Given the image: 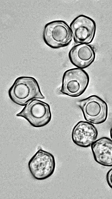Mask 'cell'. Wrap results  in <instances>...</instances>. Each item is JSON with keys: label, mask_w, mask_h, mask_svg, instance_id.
Returning a JSON list of instances; mask_svg holds the SVG:
<instances>
[{"label": "cell", "mask_w": 112, "mask_h": 199, "mask_svg": "<svg viewBox=\"0 0 112 199\" xmlns=\"http://www.w3.org/2000/svg\"><path fill=\"white\" fill-rule=\"evenodd\" d=\"M110 136L111 138L112 139V122L111 125L110 131Z\"/></svg>", "instance_id": "cell-12"}, {"label": "cell", "mask_w": 112, "mask_h": 199, "mask_svg": "<svg viewBox=\"0 0 112 199\" xmlns=\"http://www.w3.org/2000/svg\"><path fill=\"white\" fill-rule=\"evenodd\" d=\"M70 27L76 43L89 44L92 42L96 33V25L91 17L80 15L73 19Z\"/></svg>", "instance_id": "cell-7"}, {"label": "cell", "mask_w": 112, "mask_h": 199, "mask_svg": "<svg viewBox=\"0 0 112 199\" xmlns=\"http://www.w3.org/2000/svg\"><path fill=\"white\" fill-rule=\"evenodd\" d=\"M73 36L71 28L65 21L55 20L45 25L43 38L45 44L50 48L57 49L69 45Z\"/></svg>", "instance_id": "cell-2"}, {"label": "cell", "mask_w": 112, "mask_h": 199, "mask_svg": "<svg viewBox=\"0 0 112 199\" xmlns=\"http://www.w3.org/2000/svg\"><path fill=\"white\" fill-rule=\"evenodd\" d=\"M94 158L98 163L105 167L112 166V140L104 137L95 140L91 145Z\"/></svg>", "instance_id": "cell-10"}, {"label": "cell", "mask_w": 112, "mask_h": 199, "mask_svg": "<svg viewBox=\"0 0 112 199\" xmlns=\"http://www.w3.org/2000/svg\"><path fill=\"white\" fill-rule=\"evenodd\" d=\"M106 177V181L108 185L112 189V168L107 172Z\"/></svg>", "instance_id": "cell-11"}, {"label": "cell", "mask_w": 112, "mask_h": 199, "mask_svg": "<svg viewBox=\"0 0 112 199\" xmlns=\"http://www.w3.org/2000/svg\"><path fill=\"white\" fill-rule=\"evenodd\" d=\"M16 116L24 118L32 126L36 128L46 125L50 122L52 118L49 105L37 99L29 102Z\"/></svg>", "instance_id": "cell-5"}, {"label": "cell", "mask_w": 112, "mask_h": 199, "mask_svg": "<svg viewBox=\"0 0 112 199\" xmlns=\"http://www.w3.org/2000/svg\"><path fill=\"white\" fill-rule=\"evenodd\" d=\"M71 63L82 69L90 66L94 62L96 53L94 47L90 44H78L73 46L68 54Z\"/></svg>", "instance_id": "cell-9"}, {"label": "cell", "mask_w": 112, "mask_h": 199, "mask_svg": "<svg viewBox=\"0 0 112 199\" xmlns=\"http://www.w3.org/2000/svg\"><path fill=\"white\" fill-rule=\"evenodd\" d=\"M8 94L13 102L22 106L33 99L45 98L36 80L29 76L17 78L9 89Z\"/></svg>", "instance_id": "cell-1"}, {"label": "cell", "mask_w": 112, "mask_h": 199, "mask_svg": "<svg viewBox=\"0 0 112 199\" xmlns=\"http://www.w3.org/2000/svg\"><path fill=\"white\" fill-rule=\"evenodd\" d=\"M98 134L97 129L93 124L87 121H81L74 127L72 139L73 142L77 146L87 148L96 140Z\"/></svg>", "instance_id": "cell-8"}, {"label": "cell", "mask_w": 112, "mask_h": 199, "mask_svg": "<svg viewBox=\"0 0 112 199\" xmlns=\"http://www.w3.org/2000/svg\"><path fill=\"white\" fill-rule=\"evenodd\" d=\"M56 166L55 158L51 153L40 149L32 157L28 167L33 177L36 180H45L51 176Z\"/></svg>", "instance_id": "cell-6"}, {"label": "cell", "mask_w": 112, "mask_h": 199, "mask_svg": "<svg viewBox=\"0 0 112 199\" xmlns=\"http://www.w3.org/2000/svg\"><path fill=\"white\" fill-rule=\"evenodd\" d=\"M90 78L83 69L75 68L66 71L63 75L60 92L72 97L82 95L87 88Z\"/></svg>", "instance_id": "cell-3"}, {"label": "cell", "mask_w": 112, "mask_h": 199, "mask_svg": "<svg viewBox=\"0 0 112 199\" xmlns=\"http://www.w3.org/2000/svg\"><path fill=\"white\" fill-rule=\"evenodd\" d=\"M77 104L81 110L85 119L93 124L104 122L108 114L106 102L99 96L92 95L79 101Z\"/></svg>", "instance_id": "cell-4"}]
</instances>
